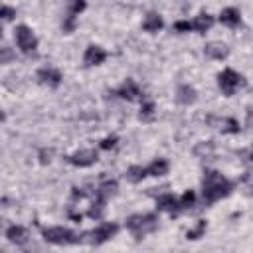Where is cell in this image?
<instances>
[{"instance_id": "32", "label": "cell", "mask_w": 253, "mask_h": 253, "mask_svg": "<svg viewBox=\"0 0 253 253\" xmlns=\"http://www.w3.org/2000/svg\"><path fill=\"white\" fill-rule=\"evenodd\" d=\"M245 126L253 128V107L247 109V115H245Z\"/></svg>"}, {"instance_id": "16", "label": "cell", "mask_w": 253, "mask_h": 253, "mask_svg": "<svg viewBox=\"0 0 253 253\" xmlns=\"http://www.w3.org/2000/svg\"><path fill=\"white\" fill-rule=\"evenodd\" d=\"M217 22L219 24H223V26H227V28H239L241 26V12H239V8H235V6H227V8H223L221 12H219V16H217Z\"/></svg>"}, {"instance_id": "27", "label": "cell", "mask_w": 253, "mask_h": 253, "mask_svg": "<svg viewBox=\"0 0 253 253\" xmlns=\"http://www.w3.org/2000/svg\"><path fill=\"white\" fill-rule=\"evenodd\" d=\"M196 204V194L192 190H186L182 196H180V211H188L192 210V206Z\"/></svg>"}, {"instance_id": "22", "label": "cell", "mask_w": 253, "mask_h": 253, "mask_svg": "<svg viewBox=\"0 0 253 253\" xmlns=\"http://www.w3.org/2000/svg\"><path fill=\"white\" fill-rule=\"evenodd\" d=\"M146 176H148L146 166H138V164L126 168V172H125V178H126L130 184H138V182H142Z\"/></svg>"}, {"instance_id": "21", "label": "cell", "mask_w": 253, "mask_h": 253, "mask_svg": "<svg viewBox=\"0 0 253 253\" xmlns=\"http://www.w3.org/2000/svg\"><path fill=\"white\" fill-rule=\"evenodd\" d=\"M146 170H148V176L160 178V176H166V174H168V170H170V162H168L166 158H154V160L146 166Z\"/></svg>"}, {"instance_id": "9", "label": "cell", "mask_w": 253, "mask_h": 253, "mask_svg": "<svg viewBox=\"0 0 253 253\" xmlns=\"http://www.w3.org/2000/svg\"><path fill=\"white\" fill-rule=\"evenodd\" d=\"M97 160H99V152L95 148H81V150H75L73 154L67 156V162L77 166V168H89Z\"/></svg>"}, {"instance_id": "8", "label": "cell", "mask_w": 253, "mask_h": 253, "mask_svg": "<svg viewBox=\"0 0 253 253\" xmlns=\"http://www.w3.org/2000/svg\"><path fill=\"white\" fill-rule=\"evenodd\" d=\"M87 0H67V8H65V16L61 22V32L63 34H71L77 26V16L85 10Z\"/></svg>"}, {"instance_id": "29", "label": "cell", "mask_w": 253, "mask_h": 253, "mask_svg": "<svg viewBox=\"0 0 253 253\" xmlns=\"http://www.w3.org/2000/svg\"><path fill=\"white\" fill-rule=\"evenodd\" d=\"M14 57H16V55L12 53V49H10L8 45H2V47H0V63H2V65H8Z\"/></svg>"}, {"instance_id": "11", "label": "cell", "mask_w": 253, "mask_h": 253, "mask_svg": "<svg viewBox=\"0 0 253 253\" xmlns=\"http://www.w3.org/2000/svg\"><path fill=\"white\" fill-rule=\"evenodd\" d=\"M156 210L158 211H168L170 215H178V213H182L180 211V198L170 194V192L158 194L156 196Z\"/></svg>"}, {"instance_id": "4", "label": "cell", "mask_w": 253, "mask_h": 253, "mask_svg": "<svg viewBox=\"0 0 253 253\" xmlns=\"http://www.w3.org/2000/svg\"><path fill=\"white\" fill-rule=\"evenodd\" d=\"M14 42H16L18 49L24 55L32 57V55L38 53V38H36L34 30L30 26H26V24H18L14 28Z\"/></svg>"}, {"instance_id": "5", "label": "cell", "mask_w": 253, "mask_h": 253, "mask_svg": "<svg viewBox=\"0 0 253 253\" xmlns=\"http://www.w3.org/2000/svg\"><path fill=\"white\" fill-rule=\"evenodd\" d=\"M245 83H247L245 77H243L239 71L231 69V67H227V69H223L221 73H217V87H219V91H221L225 97L235 95L239 89L245 87Z\"/></svg>"}, {"instance_id": "2", "label": "cell", "mask_w": 253, "mask_h": 253, "mask_svg": "<svg viewBox=\"0 0 253 253\" xmlns=\"http://www.w3.org/2000/svg\"><path fill=\"white\" fill-rule=\"evenodd\" d=\"M158 225H160V217L154 211L134 213V215L126 217V221H125V227L134 235V239H142L144 235L154 233L158 229Z\"/></svg>"}, {"instance_id": "23", "label": "cell", "mask_w": 253, "mask_h": 253, "mask_svg": "<svg viewBox=\"0 0 253 253\" xmlns=\"http://www.w3.org/2000/svg\"><path fill=\"white\" fill-rule=\"evenodd\" d=\"M213 152H215V142H213V140L200 142V144H196V148H194V154H196L198 158H210V156H213Z\"/></svg>"}, {"instance_id": "18", "label": "cell", "mask_w": 253, "mask_h": 253, "mask_svg": "<svg viewBox=\"0 0 253 253\" xmlns=\"http://www.w3.org/2000/svg\"><path fill=\"white\" fill-rule=\"evenodd\" d=\"M198 101V91L190 85V83H182L178 85L176 89V103L178 105H184V107H190Z\"/></svg>"}, {"instance_id": "30", "label": "cell", "mask_w": 253, "mask_h": 253, "mask_svg": "<svg viewBox=\"0 0 253 253\" xmlns=\"http://www.w3.org/2000/svg\"><path fill=\"white\" fill-rule=\"evenodd\" d=\"M117 142H119V136H107V138H103L101 140V144H99V148H103V150H111V148H115L117 146Z\"/></svg>"}, {"instance_id": "15", "label": "cell", "mask_w": 253, "mask_h": 253, "mask_svg": "<svg viewBox=\"0 0 253 253\" xmlns=\"http://www.w3.org/2000/svg\"><path fill=\"white\" fill-rule=\"evenodd\" d=\"M4 237H6V239L12 243V245H16V247H22V245H26V243L30 241V231H28L24 225H18V223H14V225H10V227L6 229Z\"/></svg>"}, {"instance_id": "7", "label": "cell", "mask_w": 253, "mask_h": 253, "mask_svg": "<svg viewBox=\"0 0 253 253\" xmlns=\"http://www.w3.org/2000/svg\"><path fill=\"white\" fill-rule=\"evenodd\" d=\"M117 233H119V225L115 221H105V223H99L95 229L83 233V241L89 245H103L111 241Z\"/></svg>"}, {"instance_id": "17", "label": "cell", "mask_w": 253, "mask_h": 253, "mask_svg": "<svg viewBox=\"0 0 253 253\" xmlns=\"http://www.w3.org/2000/svg\"><path fill=\"white\" fill-rule=\"evenodd\" d=\"M204 55L210 57V59L221 61V59H225L229 55V45L223 43V42H208L204 45Z\"/></svg>"}, {"instance_id": "25", "label": "cell", "mask_w": 253, "mask_h": 253, "mask_svg": "<svg viewBox=\"0 0 253 253\" xmlns=\"http://www.w3.org/2000/svg\"><path fill=\"white\" fill-rule=\"evenodd\" d=\"M105 200H99V198H95L93 200V204H91V208H89V211H87V215L91 217V219H103V213H105Z\"/></svg>"}, {"instance_id": "6", "label": "cell", "mask_w": 253, "mask_h": 253, "mask_svg": "<svg viewBox=\"0 0 253 253\" xmlns=\"http://www.w3.org/2000/svg\"><path fill=\"white\" fill-rule=\"evenodd\" d=\"M215 24V18L208 12L198 14L194 20H178L174 22V30L176 32H196V34H206L211 30V26Z\"/></svg>"}, {"instance_id": "14", "label": "cell", "mask_w": 253, "mask_h": 253, "mask_svg": "<svg viewBox=\"0 0 253 253\" xmlns=\"http://www.w3.org/2000/svg\"><path fill=\"white\" fill-rule=\"evenodd\" d=\"M115 95L130 103V101L140 99V97H142V91H140V87H138V83H136L134 79H125V81H123V85L115 91Z\"/></svg>"}, {"instance_id": "1", "label": "cell", "mask_w": 253, "mask_h": 253, "mask_svg": "<svg viewBox=\"0 0 253 253\" xmlns=\"http://www.w3.org/2000/svg\"><path fill=\"white\" fill-rule=\"evenodd\" d=\"M233 192V182L227 180L221 172L217 170H206L204 172V178H202V196H204V202L210 206V204H215L223 198H227L229 194Z\"/></svg>"}, {"instance_id": "20", "label": "cell", "mask_w": 253, "mask_h": 253, "mask_svg": "<svg viewBox=\"0 0 253 253\" xmlns=\"http://www.w3.org/2000/svg\"><path fill=\"white\" fill-rule=\"evenodd\" d=\"M162 28H164V20H162V16H160L158 12H148V14L144 16V20H142V30H144V32L156 34V32H160Z\"/></svg>"}, {"instance_id": "24", "label": "cell", "mask_w": 253, "mask_h": 253, "mask_svg": "<svg viewBox=\"0 0 253 253\" xmlns=\"http://www.w3.org/2000/svg\"><path fill=\"white\" fill-rule=\"evenodd\" d=\"M206 229H208V221H206V219H200L194 227H190V229L186 231V239H188V241H196V239L204 237Z\"/></svg>"}, {"instance_id": "12", "label": "cell", "mask_w": 253, "mask_h": 253, "mask_svg": "<svg viewBox=\"0 0 253 253\" xmlns=\"http://www.w3.org/2000/svg\"><path fill=\"white\" fill-rule=\"evenodd\" d=\"M36 77H38V81H40L42 85L51 87V89L59 87V85H61V79H63L61 71L55 69V67H51V65H47V67H40L38 73H36Z\"/></svg>"}, {"instance_id": "13", "label": "cell", "mask_w": 253, "mask_h": 253, "mask_svg": "<svg viewBox=\"0 0 253 253\" xmlns=\"http://www.w3.org/2000/svg\"><path fill=\"white\" fill-rule=\"evenodd\" d=\"M208 123L215 128H219L223 134H237L241 130L237 119L233 117H208Z\"/></svg>"}, {"instance_id": "19", "label": "cell", "mask_w": 253, "mask_h": 253, "mask_svg": "<svg viewBox=\"0 0 253 253\" xmlns=\"http://www.w3.org/2000/svg\"><path fill=\"white\" fill-rule=\"evenodd\" d=\"M117 194H119V182H117V180H105V182H101V184L97 186V190H95V198L105 200V202H109V200L115 198Z\"/></svg>"}, {"instance_id": "26", "label": "cell", "mask_w": 253, "mask_h": 253, "mask_svg": "<svg viewBox=\"0 0 253 253\" xmlns=\"http://www.w3.org/2000/svg\"><path fill=\"white\" fill-rule=\"evenodd\" d=\"M154 109H156V107H154V103H152L150 99L142 101V103H140V111H138V119L144 121V123H146V121H152V119H154Z\"/></svg>"}, {"instance_id": "28", "label": "cell", "mask_w": 253, "mask_h": 253, "mask_svg": "<svg viewBox=\"0 0 253 253\" xmlns=\"http://www.w3.org/2000/svg\"><path fill=\"white\" fill-rule=\"evenodd\" d=\"M14 18H16V8L4 4V6H2V12H0V20H2L4 24H8V22H12Z\"/></svg>"}, {"instance_id": "10", "label": "cell", "mask_w": 253, "mask_h": 253, "mask_svg": "<svg viewBox=\"0 0 253 253\" xmlns=\"http://www.w3.org/2000/svg\"><path fill=\"white\" fill-rule=\"evenodd\" d=\"M109 57V51L97 43H91L85 47V53H83V65L85 67H95V65H101L105 59Z\"/></svg>"}, {"instance_id": "31", "label": "cell", "mask_w": 253, "mask_h": 253, "mask_svg": "<svg viewBox=\"0 0 253 253\" xmlns=\"http://www.w3.org/2000/svg\"><path fill=\"white\" fill-rule=\"evenodd\" d=\"M51 156H53V150H51V148H42V150L38 152L40 164H49V162H51Z\"/></svg>"}, {"instance_id": "3", "label": "cell", "mask_w": 253, "mask_h": 253, "mask_svg": "<svg viewBox=\"0 0 253 253\" xmlns=\"http://www.w3.org/2000/svg\"><path fill=\"white\" fill-rule=\"evenodd\" d=\"M42 237L45 243L51 245H75L83 241V235L79 237L73 229L63 227V225H53V227H43L42 229Z\"/></svg>"}]
</instances>
